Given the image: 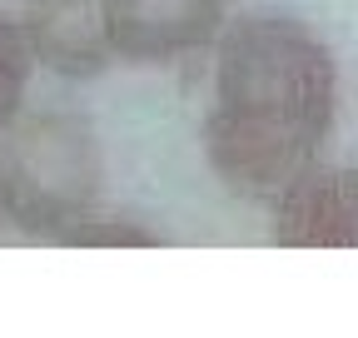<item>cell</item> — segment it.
Returning a JSON list of instances; mask_svg holds the SVG:
<instances>
[{
  "label": "cell",
  "mask_w": 358,
  "mask_h": 338,
  "mask_svg": "<svg viewBox=\"0 0 358 338\" xmlns=\"http://www.w3.org/2000/svg\"><path fill=\"white\" fill-rule=\"evenodd\" d=\"M199 149L224 194L279 199L324 159L338 124V60L329 40L289 10H239L214 40Z\"/></svg>",
  "instance_id": "obj_1"
},
{
  "label": "cell",
  "mask_w": 358,
  "mask_h": 338,
  "mask_svg": "<svg viewBox=\"0 0 358 338\" xmlns=\"http://www.w3.org/2000/svg\"><path fill=\"white\" fill-rule=\"evenodd\" d=\"M110 164L90 115L70 105H25L0 130V209L15 234L65 244L90 214H100Z\"/></svg>",
  "instance_id": "obj_2"
},
{
  "label": "cell",
  "mask_w": 358,
  "mask_h": 338,
  "mask_svg": "<svg viewBox=\"0 0 358 338\" xmlns=\"http://www.w3.org/2000/svg\"><path fill=\"white\" fill-rule=\"evenodd\" d=\"M229 15V0H105L115 60L134 70H164L214 50Z\"/></svg>",
  "instance_id": "obj_3"
},
{
  "label": "cell",
  "mask_w": 358,
  "mask_h": 338,
  "mask_svg": "<svg viewBox=\"0 0 358 338\" xmlns=\"http://www.w3.org/2000/svg\"><path fill=\"white\" fill-rule=\"evenodd\" d=\"M268 239L284 249H358V164L313 169L268 199Z\"/></svg>",
  "instance_id": "obj_4"
},
{
  "label": "cell",
  "mask_w": 358,
  "mask_h": 338,
  "mask_svg": "<svg viewBox=\"0 0 358 338\" xmlns=\"http://www.w3.org/2000/svg\"><path fill=\"white\" fill-rule=\"evenodd\" d=\"M15 20L35 65L55 80L90 84L120 65L105 25V0H20Z\"/></svg>",
  "instance_id": "obj_5"
},
{
  "label": "cell",
  "mask_w": 358,
  "mask_h": 338,
  "mask_svg": "<svg viewBox=\"0 0 358 338\" xmlns=\"http://www.w3.org/2000/svg\"><path fill=\"white\" fill-rule=\"evenodd\" d=\"M35 55L25 45V30L15 10H0V130L30 105V80H35Z\"/></svg>",
  "instance_id": "obj_6"
},
{
  "label": "cell",
  "mask_w": 358,
  "mask_h": 338,
  "mask_svg": "<svg viewBox=\"0 0 358 338\" xmlns=\"http://www.w3.org/2000/svg\"><path fill=\"white\" fill-rule=\"evenodd\" d=\"M65 244H155V234H145L140 224L129 219H105V214H90Z\"/></svg>",
  "instance_id": "obj_7"
},
{
  "label": "cell",
  "mask_w": 358,
  "mask_h": 338,
  "mask_svg": "<svg viewBox=\"0 0 358 338\" xmlns=\"http://www.w3.org/2000/svg\"><path fill=\"white\" fill-rule=\"evenodd\" d=\"M0 224H6V209H0Z\"/></svg>",
  "instance_id": "obj_8"
}]
</instances>
